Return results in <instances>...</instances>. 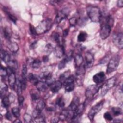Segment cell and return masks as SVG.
Returning a JSON list of instances; mask_svg holds the SVG:
<instances>
[{"label":"cell","mask_w":123,"mask_h":123,"mask_svg":"<svg viewBox=\"0 0 123 123\" xmlns=\"http://www.w3.org/2000/svg\"><path fill=\"white\" fill-rule=\"evenodd\" d=\"M86 11L89 18L93 22L100 21L102 14L99 8L97 6H90L87 7Z\"/></svg>","instance_id":"1"},{"label":"cell","mask_w":123,"mask_h":123,"mask_svg":"<svg viewBox=\"0 0 123 123\" xmlns=\"http://www.w3.org/2000/svg\"><path fill=\"white\" fill-rule=\"evenodd\" d=\"M116 78L114 76L112 77L106 81L105 83L99 87L98 91H100L99 94L100 96L102 97L104 96L110 89L114 86Z\"/></svg>","instance_id":"2"},{"label":"cell","mask_w":123,"mask_h":123,"mask_svg":"<svg viewBox=\"0 0 123 123\" xmlns=\"http://www.w3.org/2000/svg\"><path fill=\"white\" fill-rule=\"evenodd\" d=\"M52 25V22L50 19H47L43 20L36 28L37 35L45 33L48 31L51 28Z\"/></svg>","instance_id":"3"},{"label":"cell","mask_w":123,"mask_h":123,"mask_svg":"<svg viewBox=\"0 0 123 123\" xmlns=\"http://www.w3.org/2000/svg\"><path fill=\"white\" fill-rule=\"evenodd\" d=\"M99 89V86L97 85H92L88 86L86 90L85 95L86 97V101H85V103L93 99L98 92Z\"/></svg>","instance_id":"4"},{"label":"cell","mask_w":123,"mask_h":123,"mask_svg":"<svg viewBox=\"0 0 123 123\" xmlns=\"http://www.w3.org/2000/svg\"><path fill=\"white\" fill-rule=\"evenodd\" d=\"M85 66L84 65H81L79 67L76 68L75 72V76L74 80L77 86H81L83 85L84 82V76L85 74Z\"/></svg>","instance_id":"5"},{"label":"cell","mask_w":123,"mask_h":123,"mask_svg":"<svg viewBox=\"0 0 123 123\" xmlns=\"http://www.w3.org/2000/svg\"><path fill=\"white\" fill-rule=\"evenodd\" d=\"M120 62V57L119 56L116 55L112 58L109 62V63L107 65V68L106 70V73L108 74H109L114 71H115Z\"/></svg>","instance_id":"6"},{"label":"cell","mask_w":123,"mask_h":123,"mask_svg":"<svg viewBox=\"0 0 123 123\" xmlns=\"http://www.w3.org/2000/svg\"><path fill=\"white\" fill-rule=\"evenodd\" d=\"M103 100L101 101L100 102L98 103L97 104L93 106L90 109L87 114V116L91 122L93 121L96 114H97L102 109L103 105Z\"/></svg>","instance_id":"7"},{"label":"cell","mask_w":123,"mask_h":123,"mask_svg":"<svg viewBox=\"0 0 123 123\" xmlns=\"http://www.w3.org/2000/svg\"><path fill=\"white\" fill-rule=\"evenodd\" d=\"M70 13V10L68 8H64L57 13L55 22L56 24L60 23L62 20L66 19Z\"/></svg>","instance_id":"8"},{"label":"cell","mask_w":123,"mask_h":123,"mask_svg":"<svg viewBox=\"0 0 123 123\" xmlns=\"http://www.w3.org/2000/svg\"><path fill=\"white\" fill-rule=\"evenodd\" d=\"M123 37L122 33H118L114 34L113 36V42L114 45L119 49L123 48Z\"/></svg>","instance_id":"9"},{"label":"cell","mask_w":123,"mask_h":123,"mask_svg":"<svg viewBox=\"0 0 123 123\" xmlns=\"http://www.w3.org/2000/svg\"><path fill=\"white\" fill-rule=\"evenodd\" d=\"M85 59L86 62L84 65L85 67L90 68L93 66L94 62V58L93 55L91 53L89 52H86L85 55Z\"/></svg>","instance_id":"10"},{"label":"cell","mask_w":123,"mask_h":123,"mask_svg":"<svg viewBox=\"0 0 123 123\" xmlns=\"http://www.w3.org/2000/svg\"><path fill=\"white\" fill-rule=\"evenodd\" d=\"M106 78V76L105 73L103 72H100L93 76V81L96 84H99L104 82Z\"/></svg>","instance_id":"11"},{"label":"cell","mask_w":123,"mask_h":123,"mask_svg":"<svg viewBox=\"0 0 123 123\" xmlns=\"http://www.w3.org/2000/svg\"><path fill=\"white\" fill-rule=\"evenodd\" d=\"M54 53L55 56L58 58H62L65 54L64 48L62 45L58 44L54 49Z\"/></svg>","instance_id":"12"},{"label":"cell","mask_w":123,"mask_h":123,"mask_svg":"<svg viewBox=\"0 0 123 123\" xmlns=\"http://www.w3.org/2000/svg\"><path fill=\"white\" fill-rule=\"evenodd\" d=\"M62 83L60 81H55L49 86L51 91L53 93L58 92L62 86Z\"/></svg>","instance_id":"13"},{"label":"cell","mask_w":123,"mask_h":123,"mask_svg":"<svg viewBox=\"0 0 123 123\" xmlns=\"http://www.w3.org/2000/svg\"><path fill=\"white\" fill-rule=\"evenodd\" d=\"M17 79L14 72H11L8 76V83L11 89H13L15 87V86L16 83Z\"/></svg>","instance_id":"14"},{"label":"cell","mask_w":123,"mask_h":123,"mask_svg":"<svg viewBox=\"0 0 123 123\" xmlns=\"http://www.w3.org/2000/svg\"><path fill=\"white\" fill-rule=\"evenodd\" d=\"M79 100L78 98L77 97H74L73 98L72 102H71L69 106L68 109L70 111L74 112L75 110L76 109L77 107L79 105Z\"/></svg>","instance_id":"15"},{"label":"cell","mask_w":123,"mask_h":123,"mask_svg":"<svg viewBox=\"0 0 123 123\" xmlns=\"http://www.w3.org/2000/svg\"><path fill=\"white\" fill-rule=\"evenodd\" d=\"M84 61V59L82 55L80 53L76 54L74 58V62L75 67L76 68L81 66Z\"/></svg>","instance_id":"16"},{"label":"cell","mask_w":123,"mask_h":123,"mask_svg":"<svg viewBox=\"0 0 123 123\" xmlns=\"http://www.w3.org/2000/svg\"><path fill=\"white\" fill-rule=\"evenodd\" d=\"M37 88L40 92H44L45 91L49 86L47 85V84L43 81H39L37 85L36 86Z\"/></svg>","instance_id":"17"},{"label":"cell","mask_w":123,"mask_h":123,"mask_svg":"<svg viewBox=\"0 0 123 123\" xmlns=\"http://www.w3.org/2000/svg\"><path fill=\"white\" fill-rule=\"evenodd\" d=\"M0 57L1 60L6 64L11 60L10 54L6 51L1 49L0 51Z\"/></svg>","instance_id":"18"},{"label":"cell","mask_w":123,"mask_h":123,"mask_svg":"<svg viewBox=\"0 0 123 123\" xmlns=\"http://www.w3.org/2000/svg\"><path fill=\"white\" fill-rule=\"evenodd\" d=\"M30 95L33 101L38 100L40 97V91L37 89H32L30 91Z\"/></svg>","instance_id":"19"},{"label":"cell","mask_w":123,"mask_h":123,"mask_svg":"<svg viewBox=\"0 0 123 123\" xmlns=\"http://www.w3.org/2000/svg\"><path fill=\"white\" fill-rule=\"evenodd\" d=\"M7 64L8 65V68L11 71V72H14V71L18 68L17 62L14 60H11Z\"/></svg>","instance_id":"20"},{"label":"cell","mask_w":123,"mask_h":123,"mask_svg":"<svg viewBox=\"0 0 123 123\" xmlns=\"http://www.w3.org/2000/svg\"><path fill=\"white\" fill-rule=\"evenodd\" d=\"M7 47L12 52H16L19 49L18 45L14 42L10 41L7 45Z\"/></svg>","instance_id":"21"},{"label":"cell","mask_w":123,"mask_h":123,"mask_svg":"<svg viewBox=\"0 0 123 123\" xmlns=\"http://www.w3.org/2000/svg\"><path fill=\"white\" fill-rule=\"evenodd\" d=\"M3 35L5 39L8 40H10L12 37V32L10 29L8 27H5L3 29Z\"/></svg>","instance_id":"22"},{"label":"cell","mask_w":123,"mask_h":123,"mask_svg":"<svg viewBox=\"0 0 123 123\" xmlns=\"http://www.w3.org/2000/svg\"><path fill=\"white\" fill-rule=\"evenodd\" d=\"M28 78L30 82H31L33 85L36 86L38 82H39L38 78L32 73H30L28 75Z\"/></svg>","instance_id":"23"},{"label":"cell","mask_w":123,"mask_h":123,"mask_svg":"<svg viewBox=\"0 0 123 123\" xmlns=\"http://www.w3.org/2000/svg\"><path fill=\"white\" fill-rule=\"evenodd\" d=\"M46 106L45 102L43 100H39L36 105V110L39 112H41Z\"/></svg>","instance_id":"24"},{"label":"cell","mask_w":123,"mask_h":123,"mask_svg":"<svg viewBox=\"0 0 123 123\" xmlns=\"http://www.w3.org/2000/svg\"><path fill=\"white\" fill-rule=\"evenodd\" d=\"M30 63H31L30 65H31L33 69H38V68H39V67L40 66L41 62L38 59H36L35 60L33 59L32 61L31 62H30Z\"/></svg>","instance_id":"25"},{"label":"cell","mask_w":123,"mask_h":123,"mask_svg":"<svg viewBox=\"0 0 123 123\" xmlns=\"http://www.w3.org/2000/svg\"><path fill=\"white\" fill-rule=\"evenodd\" d=\"M87 37V34L85 32H81L77 36V41L78 42H84L86 40Z\"/></svg>","instance_id":"26"},{"label":"cell","mask_w":123,"mask_h":123,"mask_svg":"<svg viewBox=\"0 0 123 123\" xmlns=\"http://www.w3.org/2000/svg\"><path fill=\"white\" fill-rule=\"evenodd\" d=\"M4 11L7 14V16H8L9 18L10 19V20H11L13 23L14 24H16V21H17V18L12 13H11L9 10H8V9L6 8H4Z\"/></svg>","instance_id":"27"},{"label":"cell","mask_w":123,"mask_h":123,"mask_svg":"<svg viewBox=\"0 0 123 123\" xmlns=\"http://www.w3.org/2000/svg\"><path fill=\"white\" fill-rule=\"evenodd\" d=\"M51 38L55 42H56L57 43H58V44H61V38L59 34L57 32H53L52 34Z\"/></svg>","instance_id":"28"},{"label":"cell","mask_w":123,"mask_h":123,"mask_svg":"<svg viewBox=\"0 0 123 123\" xmlns=\"http://www.w3.org/2000/svg\"><path fill=\"white\" fill-rule=\"evenodd\" d=\"M70 76V71L69 70H68L62 74H61L60 76V81L62 83V82H64L66 79H67L68 78H69Z\"/></svg>","instance_id":"29"},{"label":"cell","mask_w":123,"mask_h":123,"mask_svg":"<svg viewBox=\"0 0 123 123\" xmlns=\"http://www.w3.org/2000/svg\"><path fill=\"white\" fill-rule=\"evenodd\" d=\"M7 90H8V86L4 83H3L2 82L0 85V89L1 98H2L3 95L4 96L5 93L7 92Z\"/></svg>","instance_id":"30"},{"label":"cell","mask_w":123,"mask_h":123,"mask_svg":"<svg viewBox=\"0 0 123 123\" xmlns=\"http://www.w3.org/2000/svg\"><path fill=\"white\" fill-rule=\"evenodd\" d=\"M10 100L9 99V97H3L2 99V104L3 107L5 108H8L10 104Z\"/></svg>","instance_id":"31"},{"label":"cell","mask_w":123,"mask_h":123,"mask_svg":"<svg viewBox=\"0 0 123 123\" xmlns=\"http://www.w3.org/2000/svg\"><path fill=\"white\" fill-rule=\"evenodd\" d=\"M111 111L114 116H118L122 114V110L120 107H112Z\"/></svg>","instance_id":"32"},{"label":"cell","mask_w":123,"mask_h":123,"mask_svg":"<svg viewBox=\"0 0 123 123\" xmlns=\"http://www.w3.org/2000/svg\"><path fill=\"white\" fill-rule=\"evenodd\" d=\"M65 86V90L66 92H70L71 91H72L74 88V82L71 83L70 84H68Z\"/></svg>","instance_id":"33"},{"label":"cell","mask_w":123,"mask_h":123,"mask_svg":"<svg viewBox=\"0 0 123 123\" xmlns=\"http://www.w3.org/2000/svg\"><path fill=\"white\" fill-rule=\"evenodd\" d=\"M56 105L60 107V108H62L65 105V102L64 100L62 97H60L57 98L56 101Z\"/></svg>","instance_id":"34"},{"label":"cell","mask_w":123,"mask_h":123,"mask_svg":"<svg viewBox=\"0 0 123 123\" xmlns=\"http://www.w3.org/2000/svg\"><path fill=\"white\" fill-rule=\"evenodd\" d=\"M12 115L16 118H18L20 116V109L18 107H13L12 109Z\"/></svg>","instance_id":"35"},{"label":"cell","mask_w":123,"mask_h":123,"mask_svg":"<svg viewBox=\"0 0 123 123\" xmlns=\"http://www.w3.org/2000/svg\"><path fill=\"white\" fill-rule=\"evenodd\" d=\"M23 119L24 120V121L25 123H32L33 122L32 117L31 116L28 114V113H25L23 116Z\"/></svg>","instance_id":"36"},{"label":"cell","mask_w":123,"mask_h":123,"mask_svg":"<svg viewBox=\"0 0 123 123\" xmlns=\"http://www.w3.org/2000/svg\"><path fill=\"white\" fill-rule=\"evenodd\" d=\"M27 72V68L25 64L23 65L22 70V76L21 77L24 79H26Z\"/></svg>","instance_id":"37"},{"label":"cell","mask_w":123,"mask_h":123,"mask_svg":"<svg viewBox=\"0 0 123 123\" xmlns=\"http://www.w3.org/2000/svg\"><path fill=\"white\" fill-rule=\"evenodd\" d=\"M8 74V71L6 68L1 66L0 70V74L1 77H5Z\"/></svg>","instance_id":"38"},{"label":"cell","mask_w":123,"mask_h":123,"mask_svg":"<svg viewBox=\"0 0 123 123\" xmlns=\"http://www.w3.org/2000/svg\"><path fill=\"white\" fill-rule=\"evenodd\" d=\"M69 21L71 26H74L78 22V19L76 17H73L69 19Z\"/></svg>","instance_id":"39"},{"label":"cell","mask_w":123,"mask_h":123,"mask_svg":"<svg viewBox=\"0 0 123 123\" xmlns=\"http://www.w3.org/2000/svg\"><path fill=\"white\" fill-rule=\"evenodd\" d=\"M34 119L35 120V121L37 123H45V122L44 116L41 115V113L39 116L35 118Z\"/></svg>","instance_id":"40"},{"label":"cell","mask_w":123,"mask_h":123,"mask_svg":"<svg viewBox=\"0 0 123 123\" xmlns=\"http://www.w3.org/2000/svg\"><path fill=\"white\" fill-rule=\"evenodd\" d=\"M29 30H30V34L32 36H36L37 35L36 28H35L34 26L33 25H32L31 24H29Z\"/></svg>","instance_id":"41"},{"label":"cell","mask_w":123,"mask_h":123,"mask_svg":"<svg viewBox=\"0 0 123 123\" xmlns=\"http://www.w3.org/2000/svg\"><path fill=\"white\" fill-rule=\"evenodd\" d=\"M66 63H67V62L64 60V59H62L58 64V68H59V70H62V69H63L65 67Z\"/></svg>","instance_id":"42"},{"label":"cell","mask_w":123,"mask_h":123,"mask_svg":"<svg viewBox=\"0 0 123 123\" xmlns=\"http://www.w3.org/2000/svg\"><path fill=\"white\" fill-rule=\"evenodd\" d=\"M103 117L105 119L108 121H111L112 120V117L111 113L109 112H106L103 114Z\"/></svg>","instance_id":"43"},{"label":"cell","mask_w":123,"mask_h":123,"mask_svg":"<svg viewBox=\"0 0 123 123\" xmlns=\"http://www.w3.org/2000/svg\"><path fill=\"white\" fill-rule=\"evenodd\" d=\"M45 49H46V51L47 53H50L52 50H53V47L52 46V45L50 44H48L45 47Z\"/></svg>","instance_id":"44"},{"label":"cell","mask_w":123,"mask_h":123,"mask_svg":"<svg viewBox=\"0 0 123 123\" xmlns=\"http://www.w3.org/2000/svg\"><path fill=\"white\" fill-rule=\"evenodd\" d=\"M18 103H19V105L20 107H22V106L23 105L24 101V97L23 96H21V95L18 96Z\"/></svg>","instance_id":"45"},{"label":"cell","mask_w":123,"mask_h":123,"mask_svg":"<svg viewBox=\"0 0 123 123\" xmlns=\"http://www.w3.org/2000/svg\"><path fill=\"white\" fill-rule=\"evenodd\" d=\"M5 117H6V118L7 120H10V121L12 120V114H11V113L10 111H7V113H6V114H5Z\"/></svg>","instance_id":"46"},{"label":"cell","mask_w":123,"mask_h":123,"mask_svg":"<svg viewBox=\"0 0 123 123\" xmlns=\"http://www.w3.org/2000/svg\"><path fill=\"white\" fill-rule=\"evenodd\" d=\"M60 120V119L59 118V116L57 117V116H54V117H53L51 119V123H57Z\"/></svg>","instance_id":"47"},{"label":"cell","mask_w":123,"mask_h":123,"mask_svg":"<svg viewBox=\"0 0 123 123\" xmlns=\"http://www.w3.org/2000/svg\"><path fill=\"white\" fill-rule=\"evenodd\" d=\"M117 5L118 7L122 8L123 6V0H118L117 3Z\"/></svg>","instance_id":"48"},{"label":"cell","mask_w":123,"mask_h":123,"mask_svg":"<svg viewBox=\"0 0 123 123\" xmlns=\"http://www.w3.org/2000/svg\"><path fill=\"white\" fill-rule=\"evenodd\" d=\"M37 41L33 42L30 45V49H35L36 47V46H37Z\"/></svg>","instance_id":"49"},{"label":"cell","mask_w":123,"mask_h":123,"mask_svg":"<svg viewBox=\"0 0 123 123\" xmlns=\"http://www.w3.org/2000/svg\"><path fill=\"white\" fill-rule=\"evenodd\" d=\"M68 33H69V30L68 29H65L63 30V32H62L63 36L64 37H66L68 35Z\"/></svg>","instance_id":"50"},{"label":"cell","mask_w":123,"mask_h":123,"mask_svg":"<svg viewBox=\"0 0 123 123\" xmlns=\"http://www.w3.org/2000/svg\"><path fill=\"white\" fill-rule=\"evenodd\" d=\"M48 60H49V59L47 56H45L43 57V61L44 62H47L48 61Z\"/></svg>","instance_id":"51"},{"label":"cell","mask_w":123,"mask_h":123,"mask_svg":"<svg viewBox=\"0 0 123 123\" xmlns=\"http://www.w3.org/2000/svg\"><path fill=\"white\" fill-rule=\"evenodd\" d=\"M13 122V123H22V121H20V120H19V119H16V120L14 121Z\"/></svg>","instance_id":"52"}]
</instances>
